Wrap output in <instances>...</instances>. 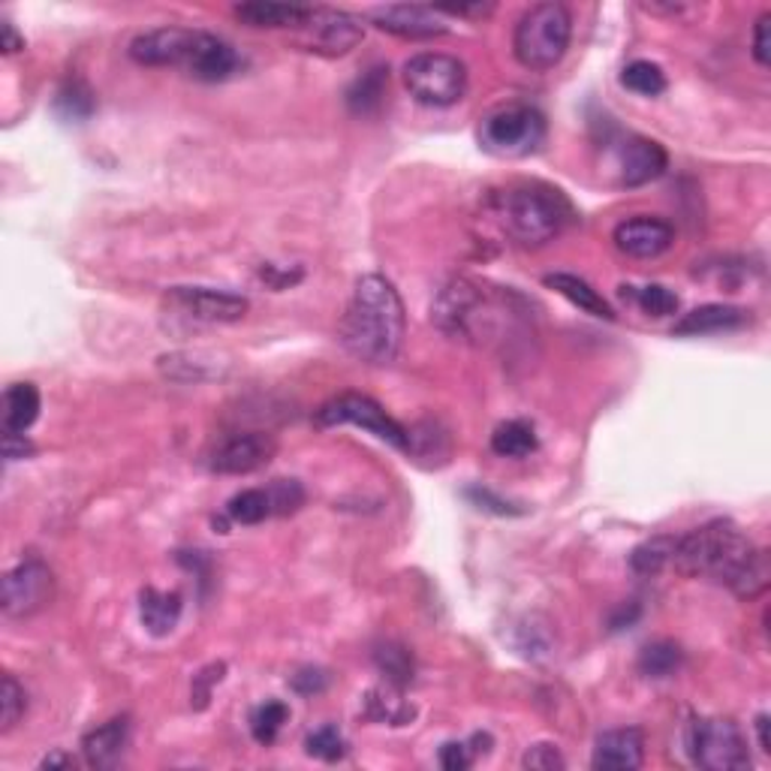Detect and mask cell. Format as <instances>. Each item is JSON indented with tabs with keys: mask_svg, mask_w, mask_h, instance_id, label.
Wrapping results in <instances>:
<instances>
[{
	"mask_svg": "<svg viewBox=\"0 0 771 771\" xmlns=\"http://www.w3.org/2000/svg\"><path fill=\"white\" fill-rule=\"evenodd\" d=\"M371 18L380 30L401 40H434L447 34V25L440 22V13L434 7H410V3L380 7L371 13Z\"/></svg>",
	"mask_w": 771,
	"mask_h": 771,
	"instance_id": "cell-15",
	"label": "cell"
},
{
	"mask_svg": "<svg viewBox=\"0 0 771 771\" xmlns=\"http://www.w3.org/2000/svg\"><path fill=\"white\" fill-rule=\"evenodd\" d=\"M645 762V735L637 727L609 730L596 738L591 766L603 771H633Z\"/></svg>",
	"mask_w": 771,
	"mask_h": 771,
	"instance_id": "cell-17",
	"label": "cell"
},
{
	"mask_svg": "<svg viewBox=\"0 0 771 771\" xmlns=\"http://www.w3.org/2000/svg\"><path fill=\"white\" fill-rule=\"evenodd\" d=\"M771 13H762L757 18V27H754V61L759 67H769L771 64Z\"/></svg>",
	"mask_w": 771,
	"mask_h": 771,
	"instance_id": "cell-38",
	"label": "cell"
},
{
	"mask_svg": "<svg viewBox=\"0 0 771 771\" xmlns=\"http://www.w3.org/2000/svg\"><path fill=\"white\" fill-rule=\"evenodd\" d=\"M305 747H308L311 757L323 759V762H338L347 754V742H344V735L335 727H323V730L311 732Z\"/></svg>",
	"mask_w": 771,
	"mask_h": 771,
	"instance_id": "cell-35",
	"label": "cell"
},
{
	"mask_svg": "<svg viewBox=\"0 0 771 771\" xmlns=\"http://www.w3.org/2000/svg\"><path fill=\"white\" fill-rule=\"evenodd\" d=\"M386 81H389V69L386 67H371L365 76L352 81L350 91H347V106L356 115H374L386 97Z\"/></svg>",
	"mask_w": 771,
	"mask_h": 771,
	"instance_id": "cell-25",
	"label": "cell"
},
{
	"mask_svg": "<svg viewBox=\"0 0 771 771\" xmlns=\"http://www.w3.org/2000/svg\"><path fill=\"white\" fill-rule=\"evenodd\" d=\"M494 10L491 3H474V7H437V13L449 15H488Z\"/></svg>",
	"mask_w": 771,
	"mask_h": 771,
	"instance_id": "cell-45",
	"label": "cell"
},
{
	"mask_svg": "<svg viewBox=\"0 0 771 771\" xmlns=\"http://www.w3.org/2000/svg\"><path fill=\"white\" fill-rule=\"evenodd\" d=\"M688 754L708 771L750 769V750L738 723L730 718H696L688 727Z\"/></svg>",
	"mask_w": 771,
	"mask_h": 771,
	"instance_id": "cell-8",
	"label": "cell"
},
{
	"mask_svg": "<svg viewBox=\"0 0 771 771\" xmlns=\"http://www.w3.org/2000/svg\"><path fill=\"white\" fill-rule=\"evenodd\" d=\"M684 664V651L678 648L676 642L660 639V642H651L639 654V672L645 678H669L676 676L678 669Z\"/></svg>",
	"mask_w": 771,
	"mask_h": 771,
	"instance_id": "cell-26",
	"label": "cell"
},
{
	"mask_svg": "<svg viewBox=\"0 0 771 771\" xmlns=\"http://www.w3.org/2000/svg\"><path fill=\"white\" fill-rule=\"evenodd\" d=\"M621 85L639 97H657L666 91V73L651 61H633L624 67Z\"/></svg>",
	"mask_w": 771,
	"mask_h": 771,
	"instance_id": "cell-30",
	"label": "cell"
},
{
	"mask_svg": "<svg viewBox=\"0 0 771 771\" xmlns=\"http://www.w3.org/2000/svg\"><path fill=\"white\" fill-rule=\"evenodd\" d=\"M54 106H57V112H61L64 118H69V121H85L97 106L94 91L88 88V81L67 79L64 81V88L54 97Z\"/></svg>",
	"mask_w": 771,
	"mask_h": 771,
	"instance_id": "cell-29",
	"label": "cell"
},
{
	"mask_svg": "<svg viewBox=\"0 0 771 771\" xmlns=\"http://www.w3.org/2000/svg\"><path fill=\"white\" fill-rule=\"evenodd\" d=\"M130 57L142 67H178L200 81H227L242 67L230 42L193 27H154L130 42Z\"/></svg>",
	"mask_w": 771,
	"mask_h": 771,
	"instance_id": "cell-3",
	"label": "cell"
},
{
	"mask_svg": "<svg viewBox=\"0 0 771 771\" xmlns=\"http://www.w3.org/2000/svg\"><path fill=\"white\" fill-rule=\"evenodd\" d=\"M542 139H545V118L542 112L525 103L494 108L479 124V145L486 154L501 160L528 157L540 149Z\"/></svg>",
	"mask_w": 771,
	"mask_h": 771,
	"instance_id": "cell-6",
	"label": "cell"
},
{
	"mask_svg": "<svg viewBox=\"0 0 771 771\" xmlns=\"http://www.w3.org/2000/svg\"><path fill=\"white\" fill-rule=\"evenodd\" d=\"M374 660H377L380 672L386 676V681H393L395 688H404L407 681H413V657L401 645L386 642L383 648L374 651Z\"/></svg>",
	"mask_w": 771,
	"mask_h": 771,
	"instance_id": "cell-31",
	"label": "cell"
},
{
	"mask_svg": "<svg viewBox=\"0 0 771 771\" xmlns=\"http://www.w3.org/2000/svg\"><path fill=\"white\" fill-rule=\"evenodd\" d=\"M672 567L691 579H711L742 600H754L769 588V552L757 549L732 522H708L676 537Z\"/></svg>",
	"mask_w": 771,
	"mask_h": 771,
	"instance_id": "cell-1",
	"label": "cell"
},
{
	"mask_svg": "<svg viewBox=\"0 0 771 771\" xmlns=\"http://www.w3.org/2000/svg\"><path fill=\"white\" fill-rule=\"evenodd\" d=\"M0 49L7 54H13V52H18V49H25V40L15 34V27L10 25V22H3L0 25Z\"/></svg>",
	"mask_w": 771,
	"mask_h": 771,
	"instance_id": "cell-44",
	"label": "cell"
},
{
	"mask_svg": "<svg viewBox=\"0 0 771 771\" xmlns=\"http://www.w3.org/2000/svg\"><path fill=\"white\" fill-rule=\"evenodd\" d=\"M545 286H552L555 293L567 298L569 305H576L579 311L591 313L596 320H615V311L606 298L596 293L594 286L576 278V274H567V271H555V274H545Z\"/></svg>",
	"mask_w": 771,
	"mask_h": 771,
	"instance_id": "cell-22",
	"label": "cell"
},
{
	"mask_svg": "<svg viewBox=\"0 0 771 771\" xmlns=\"http://www.w3.org/2000/svg\"><path fill=\"white\" fill-rule=\"evenodd\" d=\"M325 672L323 669H301L296 678H293V688H296L298 693H305V696H311V693H320L325 688Z\"/></svg>",
	"mask_w": 771,
	"mask_h": 771,
	"instance_id": "cell-41",
	"label": "cell"
},
{
	"mask_svg": "<svg viewBox=\"0 0 771 771\" xmlns=\"http://www.w3.org/2000/svg\"><path fill=\"white\" fill-rule=\"evenodd\" d=\"M286 718H290V708H286L284 703H262L250 715V732H254V738H257L259 745H271L274 738H278V732H281V727L286 723Z\"/></svg>",
	"mask_w": 771,
	"mask_h": 771,
	"instance_id": "cell-32",
	"label": "cell"
},
{
	"mask_svg": "<svg viewBox=\"0 0 771 771\" xmlns=\"http://www.w3.org/2000/svg\"><path fill=\"white\" fill-rule=\"evenodd\" d=\"M127 742H130V720L112 718L81 738V754L91 769H112L121 762Z\"/></svg>",
	"mask_w": 771,
	"mask_h": 771,
	"instance_id": "cell-18",
	"label": "cell"
},
{
	"mask_svg": "<svg viewBox=\"0 0 771 771\" xmlns=\"http://www.w3.org/2000/svg\"><path fill=\"white\" fill-rule=\"evenodd\" d=\"M494 215L503 232L522 247H540L564 232L573 217L567 196L557 188L525 181L506 188L494 200Z\"/></svg>",
	"mask_w": 771,
	"mask_h": 771,
	"instance_id": "cell-4",
	"label": "cell"
},
{
	"mask_svg": "<svg viewBox=\"0 0 771 771\" xmlns=\"http://www.w3.org/2000/svg\"><path fill=\"white\" fill-rule=\"evenodd\" d=\"M404 85L422 106H452L467 91V67L444 52L413 54L404 64Z\"/></svg>",
	"mask_w": 771,
	"mask_h": 771,
	"instance_id": "cell-7",
	"label": "cell"
},
{
	"mask_svg": "<svg viewBox=\"0 0 771 771\" xmlns=\"http://www.w3.org/2000/svg\"><path fill=\"white\" fill-rule=\"evenodd\" d=\"M278 452L274 437L266 432H244L232 434L223 444H217L215 452L208 455V467L223 476H244L266 467Z\"/></svg>",
	"mask_w": 771,
	"mask_h": 771,
	"instance_id": "cell-13",
	"label": "cell"
},
{
	"mask_svg": "<svg viewBox=\"0 0 771 771\" xmlns=\"http://www.w3.org/2000/svg\"><path fill=\"white\" fill-rule=\"evenodd\" d=\"M166 305L200 323H239L250 311V301L244 296L211 286H172Z\"/></svg>",
	"mask_w": 771,
	"mask_h": 771,
	"instance_id": "cell-11",
	"label": "cell"
},
{
	"mask_svg": "<svg viewBox=\"0 0 771 771\" xmlns=\"http://www.w3.org/2000/svg\"><path fill=\"white\" fill-rule=\"evenodd\" d=\"M269 498L274 515H290L296 513L298 506L305 503V488L298 486L296 479H278V483L269 488Z\"/></svg>",
	"mask_w": 771,
	"mask_h": 771,
	"instance_id": "cell-36",
	"label": "cell"
},
{
	"mask_svg": "<svg viewBox=\"0 0 771 771\" xmlns=\"http://www.w3.org/2000/svg\"><path fill=\"white\" fill-rule=\"evenodd\" d=\"M3 455H7V461H22L27 455H34V444L27 440L25 434H3Z\"/></svg>",
	"mask_w": 771,
	"mask_h": 771,
	"instance_id": "cell-42",
	"label": "cell"
},
{
	"mask_svg": "<svg viewBox=\"0 0 771 771\" xmlns=\"http://www.w3.org/2000/svg\"><path fill=\"white\" fill-rule=\"evenodd\" d=\"M637 305L642 308V311L648 313V317H657V320H664V317H672V313H678V296L672 293V290H666V286L660 284H648L642 286L637 293Z\"/></svg>",
	"mask_w": 771,
	"mask_h": 771,
	"instance_id": "cell-34",
	"label": "cell"
},
{
	"mask_svg": "<svg viewBox=\"0 0 771 771\" xmlns=\"http://www.w3.org/2000/svg\"><path fill=\"white\" fill-rule=\"evenodd\" d=\"M227 515L235 525H259V522H266L269 515H274L269 488H244V491H239L227 503Z\"/></svg>",
	"mask_w": 771,
	"mask_h": 771,
	"instance_id": "cell-27",
	"label": "cell"
},
{
	"mask_svg": "<svg viewBox=\"0 0 771 771\" xmlns=\"http://www.w3.org/2000/svg\"><path fill=\"white\" fill-rule=\"evenodd\" d=\"M340 344L365 365H389L404 344V301L393 281L365 274L356 281L338 325Z\"/></svg>",
	"mask_w": 771,
	"mask_h": 771,
	"instance_id": "cell-2",
	"label": "cell"
},
{
	"mask_svg": "<svg viewBox=\"0 0 771 771\" xmlns=\"http://www.w3.org/2000/svg\"><path fill=\"white\" fill-rule=\"evenodd\" d=\"M235 18L250 27H301L311 13V7H296V3H239Z\"/></svg>",
	"mask_w": 771,
	"mask_h": 771,
	"instance_id": "cell-23",
	"label": "cell"
},
{
	"mask_svg": "<svg viewBox=\"0 0 771 771\" xmlns=\"http://www.w3.org/2000/svg\"><path fill=\"white\" fill-rule=\"evenodd\" d=\"M522 766L534 771H555L564 769L567 762L557 754L555 745H530L528 750H525V757H522Z\"/></svg>",
	"mask_w": 771,
	"mask_h": 771,
	"instance_id": "cell-37",
	"label": "cell"
},
{
	"mask_svg": "<svg viewBox=\"0 0 771 771\" xmlns=\"http://www.w3.org/2000/svg\"><path fill=\"white\" fill-rule=\"evenodd\" d=\"M573 37V15L564 3H537L518 18L513 52L518 64L537 73L557 67L564 61Z\"/></svg>",
	"mask_w": 771,
	"mask_h": 771,
	"instance_id": "cell-5",
	"label": "cell"
},
{
	"mask_svg": "<svg viewBox=\"0 0 771 771\" xmlns=\"http://www.w3.org/2000/svg\"><path fill=\"white\" fill-rule=\"evenodd\" d=\"M54 600V573L40 557H27L3 576L0 609L7 618H30Z\"/></svg>",
	"mask_w": 771,
	"mask_h": 771,
	"instance_id": "cell-10",
	"label": "cell"
},
{
	"mask_svg": "<svg viewBox=\"0 0 771 771\" xmlns=\"http://www.w3.org/2000/svg\"><path fill=\"white\" fill-rule=\"evenodd\" d=\"M757 735H759V750H762V754H771L769 715H759V718H757Z\"/></svg>",
	"mask_w": 771,
	"mask_h": 771,
	"instance_id": "cell-46",
	"label": "cell"
},
{
	"mask_svg": "<svg viewBox=\"0 0 771 771\" xmlns=\"http://www.w3.org/2000/svg\"><path fill=\"white\" fill-rule=\"evenodd\" d=\"M669 166V157L660 142L630 136L618 149V172H621L624 188H642L654 178H660Z\"/></svg>",
	"mask_w": 771,
	"mask_h": 771,
	"instance_id": "cell-16",
	"label": "cell"
},
{
	"mask_svg": "<svg viewBox=\"0 0 771 771\" xmlns=\"http://www.w3.org/2000/svg\"><path fill=\"white\" fill-rule=\"evenodd\" d=\"M181 609H184V603H181L178 591L145 588L139 594V618H142V627L149 630L151 637H169L178 627Z\"/></svg>",
	"mask_w": 771,
	"mask_h": 771,
	"instance_id": "cell-20",
	"label": "cell"
},
{
	"mask_svg": "<svg viewBox=\"0 0 771 771\" xmlns=\"http://www.w3.org/2000/svg\"><path fill=\"white\" fill-rule=\"evenodd\" d=\"M317 428H338V425H356V428H365L368 434H374L377 440L389 444V447L410 452V434L398 425V422L383 410V407L359 393H344L332 401H325L317 416H313Z\"/></svg>",
	"mask_w": 771,
	"mask_h": 771,
	"instance_id": "cell-9",
	"label": "cell"
},
{
	"mask_svg": "<svg viewBox=\"0 0 771 771\" xmlns=\"http://www.w3.org/2000/svg\"><path fill=\"white\" fill-rule=\"evenodd\" d=\"M750 323V311L735 308V305H703L696 311L684 313L676 323L678 338H699V335H715V332H732Z\"/></svg>",
	"mask_w": 771,
	"mask_h": 771,
	"instance_id": "cell-19",
	"label": "cell"
},
{
	"mask_svg": "<svg viewBox=\"0 0 771 771\" xmlns=\"http://www.w3.org/2000/svg\"><path fill=\"white\" fill-rule=\"evenodd\" d=\"M27 708L25 688L13 676H3L0 681V732H10L22 720Z\"/></svg>",
	"mask_w": 771,
	"mask_h": 771,
	"instance_id": "cell-33",
	"label": "cell"
},
{
	"mask_svg": "<svg viewBox=\"0 0 771 771\" xmlns=\"http://www.w3.org/2000/svg\"><path fill=\"white\" fill-rule=\"evenodd\" d=\"M54 766H73V759L64 757V754H52V757L42 759V769H54Z\"/></svg>",
	"mask_w": 771,
	"mask_h": 771,
	"instance_id": "cell-47",
	"label": "cell"
},
{
	"mask_svg": "<svg viewBox=\"0 0 771 771\" xmlns=\"http://www.w3.org/2000/svg\"><path fill=\"white\" fill-rule=\"evenodd\" d=\"M672 552H676V537H654L633 549L630 567L637 569L639 576H657L666 567H672Z\"/></svg>",
	"mask_w": 771,
	"mask_h": 771,
	"instance_id": "cell-28",
	"label": "cell"
},
{
	"mask_svg": "<svg viewBox=\"0 0 771 771\" xmlns=\"http://www.w3.org/2000/svg\"><path fill=\"white\" fill-rule=\"evenodd\" d=\"M612 242L630 259H657L676 244V230L660 217L639 215L624 220L612 232Z\"/></svg>",
	"mask_w": 771,
	"mask_h": 771,
	"instance_id": "cell-14",
	"label": "cell"
},
{
	"mask_svg": "<svg viewBox=\"0 0 771 771\" xmlns=\"http://www.w3.org/2000/svg\"><path fill=\"white\" fill-rule=\"evenodd\" d=\"M540 440L534 425L525 420H510L494 428L491 434V449L501 455V459H525L530 452H537Z\"/></svg>",
	"mask_w": 771,
	"mask_h": 771,
	"instance_id": "cell-24",
	"label": "cell"
},
{
	"mask_svg": "<svg viewBox=\"0 0 771 771\" xmlns=\"http://www.w3.org/2000/svg\"><path fill=\"white\" fill-rule=\"evenodd\" d=\"M467 498H471V501H474L479 510H491V513H498V515L522 513V510H513L510 503L501 501L498 494H491L488 488H467Z\"/></svg>",
	"mask_w": 771,
	"mask_h": 771,
	"instance_id": "cell-40",
	"label": "cell"
},
{
	"mask_svg": "<svg viewBox=\"0 0 771 771\" xmlns=\"http://www.w3.org/2000/svg\"><path fill=\"white\" fill-rule=\"evenodd\" d=\"M223 678V664H215V666H208L205 672H200V676L193 678V684H203V691H193V699H200V708H203L205 703H208V696H211V684L215 681H220Z\"/></svg>",
	"mask_w": 771,
	"mask_h": 771,
	"instance_id": "cell-43",
	"label": "cell"
},
{
	"mask_svg": "<svg viewBox=\"0 0 771 771\" xmlns=\"http://www.w3.org/2000/svg\"><path fill=\"white\" fill-rule=\"evenodd\" d=\"M298 30H305L308 52L329 54V57L347 54L365 40V25L356 15L340 13V10H311Z\"/></svg>",
	"mask_w": 771,
	"mask_h": 771,
	"instance_id": "cell-12",
	"label": "cell"
},
{
	"mask_svg": "<svg viewBox=\"0 0 771 771\" xmlns=\"http://www.w3.org/2000/svg\"><path fill=\"white\" fill-rule=\"evenodd\" d=\"M40 416V393L34 383H13L3 393V410H0V422H3V434H25Z\"/></svg>",
	"mask_w": 771,
	"mask_h": 771,
	"instance_id": "cell-21",
	"label": "cell"
},
{
	"mask_svg": "<svg viewBox=\"0 0 771 771\" xmlns=\"http://www.w3.org/2000/svg\"><path fill=\"white\" fill-rule=\"evenodd\" d=\"M474 762V750L464 742H447L440 747V766L447 771H464Z\"/></svg>",
	"mask_w": 771,
	"mask_h": 771,
	"instance_id": "cell-39",
	"label": "cell"
}]
</instances>
